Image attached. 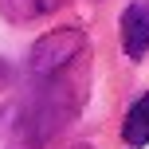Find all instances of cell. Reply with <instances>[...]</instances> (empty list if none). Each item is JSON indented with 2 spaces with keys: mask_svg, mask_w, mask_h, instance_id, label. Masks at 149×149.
Returning a JSON list of instances; mask_svg holds the SVG:
<instances>
[{
  "mask_svg": "<svg viewBox=\"0 0 149 149\" xmlns=\"http://www.w3.org/2000/svg\"><path fill=\"white\" fill-rule=\"evenodd\" d=\"M55 8H63V0H0V16L12 24H31L39 16H51Z\"/></svg>",
  "mask_w": 149,
  "mask_h": 149,
  "instance_id": "5",
  "label": "cell"
},
{
  "mask_svg": "<svg viewBox=\"0 0 149 149\" xmlns=\"http://www.w3.org/2000/svg\"><path fill=\"white\" fill-rule=\"evenodd\" d=\"M71 149H94V145H86V141H79V145H71Z\"/></svg>",
  "mask_w": 149,
  "mask_h": 149,
  "instance_id": "6",
  "label": "cell"
},
{
  "mask_svg": "<svg viewBox=\"0 0 149 149\" xmlns=\"http://www.w3.org/2000/svg\"><path fill=\"white\" fill-rule=\"evenodd\" d=\"M122 51L130 59H145V51H149V0H134L122 12Z\"/></svg>",
  "mask_w": 149,
  "mask_h": 149,
  "instance_id": "3",
  "label": "cell"
},
{
  "mask_svg": "<svg viewBox=\"0 0 149 149\" xmlns=\"http://www.w3.org/2000/svg\"><path fill=\"white\" fill-rule=\"evenodd\" d=\"M122 141H126L130 149L149 145V94H141L134 106H130L126 122H122Z\"/></svg>",
  "mask_w": 149,
  "mask_h": 149,
  "instance_id": "4",
  "label": "cell"
},
{
  "mask_svg": "<svg viewBox=\"0 0 149 149\" xmlns=\"http://www.w3.org/2000/svg\"><path fill=\"white\" fill-rule=\"evenodd\" d=\"M79 102L82 82H67V71L31 82L12 102L0 106V149H43L74 118Z\"/></svg>",
  "mask_w": 149,
  "mask_h": 149,
  "instance_id": "1",
  "label": "cell"
},
{
  "mask_svg": "<svg viewBox=\"0 0 149 149\" xmlns=\"http://www.w3.org/2000/svg\"><path fill=\"white\" fill-rule=\"evenodd\" d=\"M82 47H86V36L79 28H55L47 36H39L28 51V82H43V79L63 74L82 55Z\"/></svg>",
  "mask_w": 149,
  "mask_h": 149,
  "instance_id": "2",
  "label": "cell"
}]
</instances>
